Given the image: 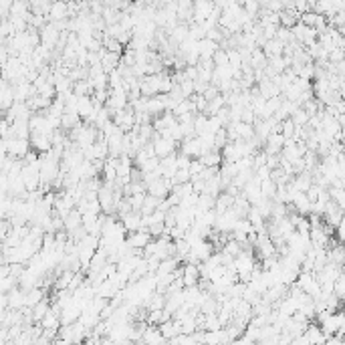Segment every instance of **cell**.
Instances as JSON below:
<instances>
[{
    "label": "cell",
    "instance_id": "7",
    "mask_svg": "<svg viewBox=\"0 0 345 345\" xmlns=\"http://www.w3.org/2000/svg\"><path fill=\"white\" fill-rule=\"evenodd\" d=\"M198 160L202 162V166L218 168V166L222 164V154H220V149H210V152H206V154H202Z\"/></svg>",
    "mask_w": 345,
    "mask_h": 345
},
{
    "label": "cell",
    "instance_id": "15",
    "mask_svg": "<svg viewBox=\"0 0 345 345\" xmlns=\"http://www.w3.org/2000/svg\"><path fill=\"white\" fill-rule=\"evenodd\" d=\"M49 307H51V303H49L45 297H42L36 305H33V307H31V311H33V321H40V319L45 317V313L49 311Z\"/></svg>",
    "mask_w": 345,
    "mask_h": 345
},
{
    "label": "cell",
    "instance_id": "23",
    "mask_svg": "<svg viewBox=\"0 0 345 345\" xmlns=\"http://www.w3.org/2000/svg\"><path fill=\"white\" fill-rule=\"evenodd\" d=\"M254 119H256V115H254V111H252L250 107H242L241 121H246V123H252Z\"/></svg>",
    "mask_w": 345,
    "mask_h": 345
},
{
    "label": "cell",
    "instance_id": "1",
    "mask_svg": "<svg viewBox=\"0 0 345 345\" xmlns=\"http://www.w3.org/2000/svg\"><path fill=\"white\" fill-rule=\"evenodd\" d=\"M152 143H154V152H156L158 158H166V156H170L174 152H178V145H180L172 138H164V136H158Z\"/></svg>",
    "mask_w": 345,
    "mask_h": 345
},
{
    "label": "cell",
    "instance_id": "18",
    "mask_svg": "<svg viewBox=\"0 0 345 345\" xmlns=\"http://www.w3.org/2000/svg\"><path fill=\"white\" fill-rule=\"evenodd\" d=\"M291 119L295 125H307V119H309V113L303 109V107H297L293 113H291Z\"/></svg>",
    "mask_w": 345,
    "mask_h": 345
},
{
    "label": "cell",
    "instance_id": "22",
    "mask_svg": "<svg viewBox=\"0 0 345 345\" xmlns=\"http://www.w3.org/2000/svg\"><path fill=\"white\" fill-rule=\"evenodd\" d=\"M204 99L210 101V99H214V97H218L220 95V89H218V85H212V83H208V87L204 89Z\"/></svg>",
    "mask_w": 345,
    "mask_h": 345
},
{
    "label": "cell",
    "instance_id": "20",
    "mask_svg": "<svg viewBox=\"0 0 345 345\" xmlns=\"http://www.w3.org/2000/svg\"><path fill=\"white\" fill-rule=\"evenodd\" d=\"M212 61H214V67H220V65H228V55L224 49L218 47V51L212 55Z\"/></svg>",
    "mask_w": 345,
    "mask_h": 345
},
{
    "label": "cell",
    "instance_id": "19",
    "mask_svg": "<svg viewBox=\"0 0 345 345\" xmlns=\"http://www.w3.org/2000/svg\"><path fill=\"white\" fill-rule=\"evenodd\" d=\"M293 132H295L293 119H291V117H285V119L281 121V134H283L285 138H293Z\"/></svg>",
    "mask_w": 345,
    "mask_h": 345
},
{
    "label": "cell",
    "instance_id": "9",
    "mask_svg": "<svg viewBox=\"0 0 345 345\" xmlns=\"http://www.w3.org/2000/svg\"><path fill=\"white\" fill-rule=\"evenodd\" d=\"M327 261H331V263H335V265H339V267H343V263H345L343 242H339V244H335L333 248L327 250Z\"/></svg>",
    "mask_w": 345,
    "mask_h": 345
},
{
    "label": "cell",
    "instance_id": "16",
    "mask_svg": "<svg viewBox=\"0 0 345 345\" xmlns=\"http://www.w3.org/2000/svg\"><path fill=\"white\" fill-rule=\"evenodd\" d=\"M276 192V184L271 180V178H267V180H261V194L265 196V198H271L273 200V196H275Z\"/></svg>",
    "mask_w": 345,
    "mask_h": 345
},
{
    "label": "cell",
    "instance_id": "5",
    "mask_svg": "<svg viewBox=\"0 0 345 345\" xmlns=\"http://www.w3.org/2000/svg\"><path fill=\"white\" fill-rule=\"evenodd\" d=\"M168 339L160 333L158 325H147L141 333V343H166Z\"/></svg>",
    "mask_w": 345,
    "mask_h": 345
},
{
    "label": "cell",
    "instance_id": "4",
    "mask_svg": "<svg viewBox=\"0 0 345 345\" xmlns=\"http://www.w3.org/2000/svg\"><path fill=\"white\" fill-rule=\"evenodd\" d=\"M198 278H200L198 265H192V263H184V265H182V283H184V287L196 285Z\"/></svg>",
    "mask_w": 345,
    "mask_h": 345
},
{
    "label": "cell",
    "instance_id": "10",
    "mask_svg": "<svg viewBox=\"0 0 345 345\" xmlns=\"http://www.w3.org/2000/svg\"><path fill=\"white\" fill-rule=\"evenodd\" d=\"M232 123V127H234V132L239 134V138L241 139H250L254 136V127H252V123H246V121H230Z\"/></svg>",
    "mask_w": 345,
    "mask_h": 345
},
{
    "label": "cell",
    "instance_id": "17",
    "mask_svg": "<svg viewBox=\"0 0 345 345\" xmlns=\"http://www.w3.org/2000/svg\"><path fill=\"white\" fill-rule=\"evenodd\" d=\"M333 295L339 297V299H345V275L343 273H339V275L335 276V281H333Z\"/></svg>",
    "mask_w": 345,
    "mask_h": 345
},
{
    "label": "cell",
    "instance_id": "12",
    "mask_svg": "<svg viewBox=\"0 0 345 345\" xmlns=\"http://www.w3.org/2000/svg\"><path fill=\"white\" fill-rule=\"evenodd\" d=\"M263 53L267 55V59L269 57H276V55H283V42L278 38H269L265 42V47H263Z\"/></svg>",
    "mask_w": 345,
    "mask_h": 345
},
{
    "label": "cell",
    "instance_id": "2",
    "mask_svg": "<svg viewBox=\"0 0 345 345\" xmlns=\"http://www.w3.org/2000/svg\"><path fill=\"white\" fill-rule=\"evenodd\" d=\"M63 18H69L67 14V2L63 0H55L47 12V20L49 23H55V20H63Z\"/></svg>",
    "mask_w": 345,
    "mask_h": 345
},
{
    "label": "cell",
    "instance_id": "8",
    "mask_svg": "<svg viewBox=\"0 0 345 345\" xmlns=\"http://www.w3.org/2000/svg\"><path fill=\"white\" fill-rule=\"evenodd\" d=\"M216 51H218V42L216 40H210L206 36L198 40V55L200 57H212Z\"/></svg>",
    "mask_w": 345,
    "mask_h": 345
},
{
    "label": "cell",
    "instance_id": "11",
    "mask_svg": "<svg viewBox=\"0 0 345 345\" xmlns=\"http://www.w3.org/2000/svg\"><path fill=\"white\" fill-rule=\"evenodd\" d=\"M248 65H250L252 69H263V67L267 65V55L263 53V49H258V47H254V49H252Z\"/></svg>",
    "mask_w": 345,
    "mask_h": 345
},
{
    "label": "cell",
    "instance_id": "3",
    "mask_svg": "<svg viewBox=\"0 0 345 345\" xmlns=\"http://www.w3.org/2000/svg\"><path fill=\"white\" fill-rule=\"evenodd\" d=\"M303 335L307 337L309 345H321V343H325V333L321 331V327H319V325H317L315 321H309V325L305 327Z\"/></svg>",
    "mask_w": 345,
    "mask_h": 345
},
{
    "label": "cell",
    "instance_id": "6",
    "mask_svg": "<svg viewBox=\"0 0 345 345\" xmlns=\"http://www.w3.org/2000/svg\"><path fill=\"white\" fill-rule=\"evenodd\" d=\"M119 220H121L125 232H134V230H138L139 226H141V214H139L138 210H132V212L123 214Z\"/></svg>",
    "mask_w": 345,
    "mask_h": 345
},
{
    "label": "cell",
    "instance_id": "14",
    "mask_svg": "<svg viewBox=\"0 0 345 345\" xmlns=\"http://www.w3.org/2000/svg\"><path fill=\"white\" fill-rule=\"evenodd\" d=\"M222 105H226V103H224V95L220 93L218 97H214V99L206 101V109H204L202 113H204V115H208V117H210V115H216V111H218Z\"/></svg>",
    "mask_w": 345,
    "mask_h": 345
},
{
    "label": "cell",
    "instance_id": "21",
    "mask_svg": "<svg viewBox=\"0 0 345 345\" xmlns=\"http://www.w3.org/2000/svg\"><path fill=\"white\" fill-rule=\"evenodd\" d=\"M164 222H154V224H149L147 226V232L152 234V239H158V236H162L164 234Z\"/></svg>",
    "mask_w": 345,
    "mask_h": 345
},
{
    "label": "cell",
    "instance_id": "13",
    "mask_svg": "<svg viewBox=\"0 0 345 345\" xmlns=\"http://www.w3.org/2000/svg\"><path fill=\"white\" fill-rule=\"evenodd\" d=\"M327 194H329V200H333L337 206H345V192L343 188H339V186H329L327 188Z\"/></svg>",
    "mask_w": 345,
    "mask_h": 345
}]
</instances>
